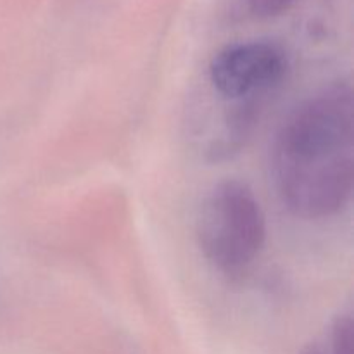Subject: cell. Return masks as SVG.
Segmentation results:
<instances>
[{
    "instance_id": "cell-1",
    "label": "cell",
    "mask_w": 354,
    "mask_h": 354,
    "mask_svg": "<svg viewBox=\"0 0 354 354\" xmlns=\"http://www.w3.org/2000/svg\"><path fill=\"white\" fill-rule=\"evenodd\" d=\"M273 175L290 213L322 220L344 209L354 183V104L337 82L292 111L273 145Z\"/></svg>"
},
{
    "instance_id": "cell-2",
    "label": "cell",
    "mask_w": 354,
    "mask_h": 354,
    "mask_svg": "<svg viewBox=\"0 0 354 354\" xmlns=\"http://www.w3.org/2000/svg\"><path fill=\"white\" fill-rule=\"evenodd\" d=\"M197 239L207 261L221 273L248 272L266 241L265 214L252 190L239 180L218 183L201 206Z\"/></svg>"
},
{
    "instance_id": "cell-3",
    "label": "cell",
    "mask_w": 354,
    "mask_h": 354,
    "mask_svg": "<svg viewBox=\"0 0 354 354\" xmlns=\"http://www.w3.org/2000/svg\"><path fill=\"white\" fill-rule=\"evenodd\" d=\"M289 61L270 41L234 44L218 52L209 64V83L227 102L259 104L286 76Z\"/></svg>"
},
{
    "instance_id": "cell-4",
    "label": "cell",
    "mask_w": 354,
    "mask_h": 354,
    "mask_svg": "<svg viewBox=\"0 0 354 354\" xmlns=\"http://www.w3.org/2000/svg\"><path fill=\"white\" fill-rule=\"evenodd\" d=\"M351 317H339L332 327L330 354H354Z\"/></svg>"
},
{
    "instance_id": "cell-5",
    "label": "cell",
    "mask_w": 354,
    "mask_h": 354,
    "mask_svg": "<svg viewBox=\"0 0 354 354\" xmlns=\"http://www.w3.org/2000/svg\"><path fill=\"white\" fill-rule=\"evenodd\" d=\"M296 0H244L245 7L251 14L258 17L279 16L289 9Z\"/></svg>"
},
{
    "instance_id": "cell-6",
    "label": "cell",
    "mask_w": 354,
    "mask_h": 354,
    "mask_svg": "<svg viewBox=\"0 0 354 354\" xmlns=\"http://www.w3.org/2000/svg\"><path fill=\"white\" fill-rule=\"evenodd\" d=\"M304 354H325V353H324V349L320 348V346H317V344H311L310 348H308L306 351H304Z\"/></svg>"
}]
</instances>
